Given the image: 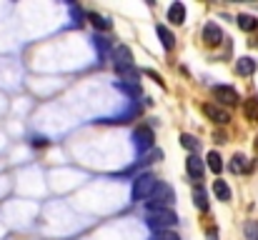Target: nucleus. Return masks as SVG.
Listing matches in <instances>:
<instances>
[{
	"instance_id": "aec40b11",
	"label": "nucleus",
	"mask_w": 258,
	"mask_h": 240,
	"mask_svg": "<svg viewBox=\"0 0 258 240\" xmlns=\"http://www.w3.org/2000/svg\"><path fill=\"white\" fill-rule=\"evenodd\" d=\"M93 45H95V48L100 50V58H103V55H105V53L110 50V43H108V40H105L103 35H93Z\"/></svg>"
},
{
	"instance_id": "423d86ee",
	"label": "nucleus",
	"mask_w": 258,
	"mask_h": 240,
	"mask_svg": "<svg viewBox=\"0 0 258 240\" xmlns=\"http://www.w3.org/2000/svg\"><path fill=\"white\" fill-rule=\"evenodd\" d=\"M213 95H216V100L223 103V105H236V103H238V93H236L233 85H216V88H213Z\"/></svg>"
},
{
	"instance_id": "2eb2a0df",
	"label": "nucleus",
	"mask_w": 258,
	"mask_h": 240,
	"mask_svg": "<svg viewBox=\"0 0 258 240\" xmlns=\"http://www.w3.org/2000/svg\"><path fill=\"white\" fill-rule=\"evenodd\" d=\"M238 28L246 30V33H253L258 28V20L253 15H246V13H243V15H238Z\"/></svg>"
},
{
	"instance_id": "4be33fe9",
	"label": "nucleus",
	"mask_w": 258,
	"mask_h": 240,
	"mask_svg": "<svg viewBox=\"0 0 258 240\" xmlns=\"http://www.w3.org/2000/svg\"><path fill=\"white\" fill-rule=\"evenodd\" d=\"M68 8H71V18H73V25H83V10H81L78 5H73V3H68Z\"/></svg>"
},
{
	"instance_id": "f8f14e48",
	"label": "nucleus",
	"mask_w": 258,
	"mask_h": 240,
	"mask_svg": "<svg viewBox=\"0 0 258 240\" xmlns=\"http://www.w3.org/2000/svg\"><path fill=\"white\" fill-rule=\"evenodd\" d=\"M236 70H238V75H253L256 73V60L253 58H241L236 63Z\"/></svg>"
},
{
	"instance_id": "bb28decb",
	"label": "nucleus",
	"mask_w": 258,
	"mask_h": 240,
	"mask_svg": "<svg viewBox=\"0 0 258 240\" xmlns=\"http://www.w3.org/2000/svg\"><path fill=\"white\" fill-rule=\"evenodd\" d=\"M30 145H38L40 148V145H45V138H30Z\"/></svg>"
},
{
	"instance_id": "39448f33",
	"label": "nucleus",
	"mask_w": 258,
	"mask_h": 240,
	"mask_svg": "<svg viewBox=\"0 0 258 240\" xmlns=\"http://www.w3.org/2000/svg\"><path fill=\"white\" fill-rule=\"evenodd\" d=\"M133 145H136V150H138V153L151 150V148H153V130H151V128H146V125L136 128V130H133Z\"/></svg>"
},
{
	"instance_id": "393cba45",
	"label": "nucleus",
	"mask_w": 258,
	"mask_h": 240,
	"mask_svg": "<svg viewBox=\"0 0 258 240\" xmlns=\"http://www.w3.org/2000/svg\"><path fill=\"white\" fill-rule=\"evenodd\" d=\"M246 238L258 240V223H253V220H248V223H246Z\"/></svg>"
},
{
	"instance_id": "a211bd4d",
	"label": "nucleus",
	"mask_w": 258,
	"mask_h": 240,
	"mask_svg": "<svg viewBox=\"0 0 258 240\" xmlns=\"http://www.w3.org/2000/svg\"><path fill=\"white\" fill-rule=\"evenodd\" d=\"M246 118L253 120V123H258V100L256 98H251V100L246 103Z\"/></svg>"
},
{
	"instance_id": "f03ea898",
	"label": "nucleus",
	"mask_w": 258,
	"mask_h": 240,
	"mask_svg": "<svg viewBox=\"0 0 258 240\" xmlns=\"http://www.w3.org/2000/svg\"><path fill=\"white\" fill-rule=\"evenodd\" d=\"M178 218L171 208H153V210H146V223L148 228L156 233V230H166L168 225H173Z\"/></svg>"
},
{
	"instance_id": "6ab92c4d",
	"label": "nucleus",
	"mask_w": 258,
	"mask_h": 240,
	"mask_svg": "<svg viewBox=\"0 0 258 240\" xmlns=\"http://www.w3.org/2000/svg\"><path fill=\"white\" fill-rule=\"evenodd\" d=\"M88 20H90L98 30H108V28H110V23H108L103 15H98V13H90V15H88Z\"/></svg>"
},
{
	"instance_id": "dca6fc26",
	"label": "nucleus",
	"mask_w": 258,
	"mask_h": 240,
	"mask_svg": "<svg viewBox=\"0 0 258 240\" xmlns=\"http://www.w3.org/2000/svg\"><path fill=\"white\" fill-rule=\"evenodd\" d=\"M231 170H236V173H248V170H251V163L243 158V155H236L233 163H231Z\"/></svg>"
},
{
	"instance_id": "6e6552de",
	"label": "nucleus",
	"mask_w": 258,
	"mask_h": 240,
	"mask_svg": "<svg viewBox=\"0 0 258 240\" xmlns=\"http://www.w3.org/2000/svg\"><path fill=\"white\" fill-rule=\"evenodd\" d=\"M221 40H223V30L216 23H208L203 28V43L206 45H221Z\"/></svg>"
},
{
	"instance_id": "0eeeda50",
	"label": "nucleus",
	"mask_w": 258,
	"mask_h": 240,
	"mask_svg": "<svg viewBox=\"0 0 258 240\" xmlns=\"http://www.w3.org/2000/svg\"><path fill=\"white\" fill-rule=\"evenodd\" d=\"M203 113H206L208 120H213V123H218V125L231 123V115H228L226 110H221L218 105H213V103H206V105H203Z\"/></svg>"
},
{
	"instance_id": "f257e3e1",
	"label": "nucleus",
	"mask_w": 258,
	"mask_h": 240,
	"mask_svg": "<svg viewBox=\"0 0 258 240\" xmlns=\"http://www.w3.org/2000/svg\"><path fill=\"white\" fill-rule=\"evenodd\" d=\"M113 65H115V70L123 75L125 83L138 85V73H136V65H133V53H131V48L118 45V48L113 50Z\"/></svg>"
},
{
	"instance_id": "20e7f679",
	"label": "nucleus",
	"mask_w": 258,
	"mask_h": 240,
	"mask_svg": "<svg viewBox=\"0 0 258 240\" xmlns=\"http://www.w3.org/2000/svg\"><path fill=\"white\" fill-rule=\"evenodd\" d=\"M171 200H175V193H173L171 185H166V183H156V188H153V193H151V200H148L146 210L166 208V203H171Z\"/></svg>"
},
{
	"instance_id": "cd10ccee",
	"label": "nucleus",
	"mask_w": 258,
	"mask_h": 240,
	"mask_svg": "<svg viewBox=\"0 0 258 240\" xmlns=\"http://www.w3.org/2000/svg\"><path fill=\"white\" fill-rule=\"evenodd\" d=\"M208 240H216V233H208Z\"/></svg>"
},
{
	"instance_id": "a878e982",
	"label": "nucleus",
	"mask_w": 258,
	"mask_h": 240,
	"mask_svg": "<svg viewBox=\"0 0 258 240\" xmlns=\"http://www.w3.org/2000/svg\"><path fill=\"white\" fill-rule=\"evenodd\" d=\"M146 75H151V78H153L156 83H158V85H161V88H166V83H163V78H161L158 73H153V70H146Z\"/></svg>"
},
{
	"instance_id": "4468645a",
	"label": "nucleus",
	"mask_w": 258,
	"mask_h": 240,
	"mask_svg": "<svg viewBox=\"0 0 258 240\" xmlns=\"http://www.w3.org/2000/svg\"><path fill=\"white\" fill-rule=\"evenodd\" d=\"M213 193H216V198L223 200V203L231 200V188H228L226 180H216V183H213Z\"/></svg>"
},
{
	"instance_id": "5701e85b",
	"label": "nucleus",
	"mask_w": 258,
	"mask_h": 240,
	"mask_svg": "<svg viewBox=\"0 0 258 240\" xmlns=\"http://www.w3.org/2000/svg\"><path fill=\"white\" fill-rule=\"evenodd\" d=\"M180 145H183L185 150H196V148H198V140H196L193 135L185 133V135H180Z\"/></svg>"
},
{
	"instance_id": "1a4fd4ad",
	"label": "nucleus",
	"mask_w": 258,
	"mask_h": 240,
	"mask_svg": "<svg viewBox=\"0 0 258 240\" xmlns=\"http://www.w3.org/2000/svg\"><path fill=\"white\" fill-rule=\"evenodd\" d=\"M185 170H188L190 178L201 180V178H203V160L198 158V155H188V160H185Z\"/></svg>"
},
{
	"instance_id": "f3484780",
	"label": "nucleus",
	"mask_w": 258,
	"mask_h": 240,
	"mask_svg": "<svg viewBox=\"0 0 258 240\" xmlns=\"http://www.w3.org/2000/svg\"><path fill=\"white\" fill-rule=\"evenodd\" d=\"M206 160H208V168H211L213 173H221V170H223V160H221V155H218V153H213V150H211Z\"/></svg>"
},
{
	"instance_id": "ddd939ff",
	"label": "nucleus",
	"mask_w": 258,
	"mask_h": 240,
	"mask_svg": "<svg viewBox=\"0 0 258 240\" xmlns=\"http://www.w3.org/2000/svg\"><path fill=\"white\" fill-rule=\"evenodd\" d=\"M156 33H158V38H161L163 48H166V50H173V45H175V38H173L171 30H168L166 25H158V28H156Z\"/></svg>"
},
{
	"instance_id": "b1692460",
	"label": "nucleus",
	"mask_w": 258,
	"mask_h": 240,
	"mask_svg": "<svg viewBox=\"0 0 258 240\" xmlns=\"http://www.w3.org/2000/svg\"><path fill=\"white\" fill-rule=\"evenodd\" d=\"M151 240H180L175 233H171V230H156L153 235H151Z\"/></svg>"
},
{
	"instance_id": "7ed1b4c3",
	"label": "nucleus",
	"mask_w": 258,
	"mask_h": 240,
	"mask_svg": "<svg viewBox=\"0 0 258 240\" xmlns=\"http://www.w3.org/2000/svg\"><path fill=\"white\" fill-rule=\"evenodd\" d=\"M156 183H158V180H156L151 173H143V175H138V178L133 180L131 200H146V198H151V193H153Z\"/></svg>"
},
{
	"instance_id": "9d476101",
	"label": "nucleus",
	"mask_w": 258,
	"mask_h": 240,
	"mask_svg": "<svg viewBox=\"0 0 258 240\" xmlns=\"http://www.w3.org/2000/svg\"><path fill=\"white\" fill-rule=\"evenodd\" d=\"M168 20H171L173 25H180L185 20V5L183 3H173L171 8H168Z\"/></svg>"
},
{
	"instance_id": "9b49d317",
	"label": "nucleus",
	"mask_w": 258,
	"mask_h": 240,
	"mask_svg": "<svg viewBox=\"0 0 258 240\" xmlns=\"http://www.w3.org/2000/svg\"><path fill=\"white\" fill-rule=\"evenodd\" d=\"M193 203H196V208H198V210H203V213L208 210V193H206L201 185H196V188H193Z\"/></svg>"
},
{
	"instance_id": "412c9836",
	"label": "nucleus",
	"mask_w": 258,
	"mask_h": 240,
	"mask_svg": "<svg viewBox=\"0 0 258 240\" xmlns=\"http://www.w3.org/2000/svg\"><path fill=\"white\" fill-rule=\"evenodd\" d=\"M115 88L123 90V93H128L131 98L133 95H141V85H133V83H115Z\"/></svg>"
}]
</instances>
